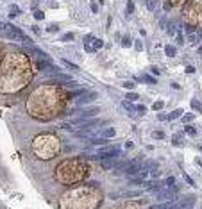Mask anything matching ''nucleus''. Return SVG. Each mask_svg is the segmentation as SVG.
Instances as JSON below:
<instances>
[{
    "mask_svg": "<svg viewBox=\"0 0 202 209\" xmlns=\"http://www.w3.org/2000/svg\"><path fill=\"white\" fill-rule=\"evenodd\" d=\"M123 86H125V88H132L134 84H132V82H123Z\"/></svg>",
    "mask_w": 202,
    "mask_h": 209,
    "instance_id": "nucleus-45",
    "label": "nucleus"
},
{
    "mask_svg": "<svg viewBox=\"0 0 202 209\" xmlns=\"http://www.w3.org/2000/svg\"><path fill=\"white\" fill-rule=\"evenodd\" d=\"M91 11L93 13H99V6L97 4H91Z\"/></svg>",
    "mask_w": 202,
    "mask_h": 209,
    "instance_id": "nucleus-41",
    "label": "nucleus"
},
{
    "mask_svg": "<svg viewBox=\"0 0 202 209\" xmlns=\"http://www.w3.org/2000/svg\"><path fill=\"white\" fill-rule=\"evenodd\" d=\"M99 2H100V6H102V4H104V2H105V0H99Z\"/></svg>",
    "mask_w": 202,
    "mask_h": 209,
    "instance_id": "nucleus-47",
    "label": "nucleus"
},
{
    "mask_svg": "<svg viewBox=\"0 0 202 209\" xmlns=\"http://www.w3.org/2000/svg\"><path fill=\"white\" fill-rule=\"evenodd\" d=\"M59 140L54 134H39L32 141V152L39 159H52L59 154Z\"/></svg>",
    "mask_w": 202,
    "mask_h": 209,
    "instance_id": "nucleus-4",
    "label": "nucleus"
},
{
    "mask_svg": "<svg viewBox=\"0 0 202 209\" xmlns=\"http://www.w3.org/2000/svg\"><path fill=\"white\" fill-rule=\"evenodd\" d=\"M77 111H79V109H77ZM99 113H100V107H99V106H91V107H86V109H82V111H79V114H81L79 118H84V120H90V118H93V116H97Z\"/></svg>",
    "mask_w": 202,
    "mask_h": 209,
    "instance_id": "nucleus-8",
    "label": "nucleus"
},
{
    "mask_svg": "<svg viewBox=\"0 0 202 209\" xmlns=\"http://www.w3.org/2000/svg\"><path fill=\"white\" fill-rule=\"evenodd\" d=\"M102 47H104V41H102V39H99V38H95V39H93V47H91V48H93V52H97V50H99V48H102Z\"/></svg>",
    "mask_w": 202,
    "mask_h": 209,
    "instance_id": "nucleus-18",
    "label": "nucleus"
},
{
    "mask_svg": "<svg viewBox=\"0 0 202 209\" xmlns=\"http://www.w3.org/2000/svg\"><path fill=\"white\" fill-rule=\"evenodd\" d=\"M97 93L95 91H90V93H84V95H81V97H77V104L79 106H84V104H90V102H95L97 100Z\"/></svg>",
    "mask_w": 202,
    "mask_h": 209,
    "instance_id": "nucleus-10",
    "label": "nucleus"
},
{
    "mask_svg": "<svg viewBox=\"0 0 202 209\" xmlns=\"http://www.w3.org/2000/svg\"><path fill=\"white\" fill-rule=\"evenodd\" d=\"M120 154H122V150L120 148H114V147H111V148H102V150H99V154H95L93 155V159H116V157H120Z\"/></svg>",
    "mask_w": 202,
    "mask_h": 209,
    "instance_id": "nucleus-6",
    "label": "nucleus"
},
{
    "mask_svg": "<svg viewBox=\"0 0 202 209\" xmlns=\"http://www.w3.org/2000/svg\"><path fill=\"white\" fill-rule=\"evenodd\" d=\"M147 7H148V11H156L157 0H147Z\"/></svg>",
    "mask_w": 202,
    "mask_h": 209,
    "instance_id": "nucleus-23",
    "label": "nucleus"
},
{
    "mask_svg": "<svg viewBox=\"0 0 202 209\" xmlns=\"http://www.w3.org/2000/svg\"><path fill=\"white\" fill-rule=\"evenodd\" d=\"M184 131H186L188 134H191V136H195V134H197V131H195L193 127H190V125H186V127H184Z\"/></svg>",
    "mask_w": 202,
    "mask_h": 209,
    "instance_id": "nucleus-34",
    "label": "nucleus"
},
{
    "mask_svg": "<svg viewBox=\"0 0 202 209\" xmlns=\"http://www.w3.org/2000/svg\"><path fill=\"white\" fill-rule=\"evenodd\" d=\"M57 29H59L57 25H50V27H48V32H54V30H57Z\"/></svg>",
    "mask_w": 202,
    "mask_h": 209,
    "instance_id": "nucleus-42",
    "label": "nucleus"
},
{
    "mask_svg": "<svg viewBox=\"0 0 202 209\" xmlns=\"http://www.w3.org/2000/svg\"><path fill=\"white\" fill-rule=\"evenodd\" d=\"M179 116H183V109H175L174 113H170V114H168V120H175V118H179Z\"/></svg>",
    "mask_w": 202,
    "mask_h": 209,
    "instance_id": "nucleus-20",
    "label": "nucleus"
},
{
    "mask_svg": "<svg viewBox=\"0 0 202 209\" xmlns=\"http://www.w3.org/2000/svg\"><path fill=\"white\" fill-rule=\"evenodd\" d=\"M61 39H63V41H72V39H73V34H70V32H68V34H65V36H63Z\"/></svg>",
    "mask_w": 202,
    "mask_h": 209,
    "instance_id": "nucleus-37",
    "label": "nucleus"
},
{
    "mask_svg": "<svg viewBox=\"0 0 202 209\" xmlns=\"http://www.w3.org/2000/svg\"><path fill=\"white\" fill-rule=\"evenodd\" d=\"M165 54H166L168 57H174V56L177 54V48L172 47V45H166V47H165Z\"/></svg>",
    "mask_w": 202,
    "mask_h": 209,
    "instance_id": "nucleus-16",
    "label": "nucleus"
},
{
    "mask_svg": "<svg viewBox=\"0 0 202 209\" xmlns=\"http://www.w3.org/2000/svg\"><path fill=\"white\" fill-rule=\"evenodd\" d=\"M109 140H105V138H90V143L91 145H105Z\"/></svg>",
    "mask_w": 202,
    "mask_h": 209,
    "instance_id": "nucleus-17",
    "label": "nucleus"
},
{
    "mask_svg": "<svg viewBox=\"0 0 202 209\" xmlns=\"http://www.w3.org/2000/svg\"><path fill=\"white\" fill-rule=\"evenodd\" d=\"M199 54H200V56H202V45H200V47H199Z\"/></svg>",
    "mask_w": 202,
    "mask_h": 209,
    "instance_id": "nucleus-46",
    "label": "nucleus"
},
{
    "mask_svg": "<svg viewBox=\"0 0 202 209\" xmlns=\"http://www.w3.org/2000/svg\"><path fill=\"white\" fill-rule=\"evenodd\" d=\"M154 138H156V140H165V132H163V131H156V132H154Z\"/></svg>",
    "mask_w": 202,
    "mask_h": 209,
    "instance_id": "nucleus-31",
    "label": "nucleus"
},
{
    "mask_svg": "<svg viewBox=\"0 0 202 209\" xmlns=\"http://www.w3.org/2000/svg\"><path fill=\"white\" fill-rule=\"evenodd\" d=\"M186 32H188V34H191V32H193V27H190V25H186Z\"/></svg>",
    "mask_w": 202,
    "mask_h": 209,
    "instance_id": "nucleus-43",
    "label": "nucleus"
},
{
    "mask_svg": "<svg viewBox=\"0 0 202 209\" xmlns=\"http://www.w3.org/2000/svg\"><path fill=\"white\" fill-rule=\"evenodd\" d=\"M129 182H131L132 186H140V184L143 186V184H145V179H143V177H140V175H134V177H132V179H131Z\"/></svg>",
    "mask_w": 202,
    "mask_h": 209,
    "instance_id": "nucleus-14",
    "label": "nucleus"
},
{
    "mask_svg": "<svg viewBox=\"0 0 202 209\" xmlns=\"http://www.w3.org/2000/svg\"><path fill=\"white\" fill-rule=\"evenodd\" d=\"M63 65H66V68H70V70H73V72H77V70H79V66H77V65H73V63H70L68 59H63Z\"/></svg>",
    "mask_w": 202,
    "mask_h": 209,
    "instance_id": "nucleus-22",
    "label": "nucleus"
},
{
    "mask_svg": "<svg viewBox=\"0 0 202 209\" xmlns=\"http://www.w3.org/2000/svg\"><path fill=\"white\" fill-rule=\"evenodd\" d=\"M138 195H141V191H138V190H134V191H125L122 197H138Z\"/></svg>",
    "mask_w": 202,
    "mask_h": 209,
    "instance_id": "nucleus-29",
    "label": "nucleus"
},
{
    "mask_svg": "<svg viewBox=\"0 0 202 209\" xmlns=\"http://www.w3.org/2000/svg\"><path fill=\"white\" fill-rule=\"evenodd\" d=\"M184 179L188 181V184H190V186H195V182H193V181H191V179H190V177H188L186 173H184Z\"/></svg>",
    "mask_w": 202,
    "mask_h": 209,
    "instance_id": "nucleus-39",
    "label": "nucleus"
},
{
    "mask_svg": "<svg viewBox=\"0 0 202 209\" xmlns=\"http://www.w3.org/2000/svg\"><path fill=\"white\" fill-rule=\"evenodd\" d=\"M34 18H36V20H43V18H45L43 11H36V13H34Z\"/></svg>",
    "mask_w": 202,
    "mask_h": 209,
    "instance_id": "nucleus-35",
    "label": "nucleus"
},
{
    "mask_svg": "<svg viewBox=\"0 0 202 209\" xmlns=\"http://www.w3.org/2000/svg\"><path fill=\"white\" fill-rule=\"evenodd\" d=\"M2 32L6 34V38L9 39H20V41H23V43H29L30 45V39H27V36L20 30L18 27L11 25V23H4V29H2Z\"/></svg>",
    "mask_w": 202,
    "mask_h": 209,
    "instance_id": "nucleus-5",
    "label": "nucleus"
},
{
    "mask_svg": "<svg viewBox=\"0 0 202 209\" xmlns=\"http://www.w3.org/2000/svg\"><path fill=\"white\" fill-rule=\"evenodd\" d=\"M143 80L148 82V84H157V79L152 77V75H148V74H143Z\"/></svg>",
    "mask_w": 202,
    "mask_h": 209,
    "instance_id": "nucleus-21",
    "label": "nucleus"
},
{
    "mask_svg": "<svg viewBox=\"0 0 202 209\" xmlns=\"http://www.w3.org/2000/svg\"><path fill=\"white\" fill-rule=\"evenodd\" d=\"M177 43H179V45H183V43H184V38H183V34H181V32L177 34Z\"/></svg>",
    "mask_w": 202,
    "mask_h": 209,
    "instance_id": "nucleus-38",
    "label": "nucleus"
},
{
    "mask_svg": "<svg viewBox=\"0 0 202 209\" xmlns=\"http://www.w3.org/2000/svg\"><path fill=\"white\" fill-rule=\"evenodd\" d=\"M150 209H175V204H174V202H165V204H157V206H152Z\"/></svg>",
    "mask_w": 202,
    "mask_h": 209,
    "instance_id": "nucleus-13",
    "label": "nucleus"
},
{
    "mask_svg": "<svg viewBox=\"0 0 202 209\" xmlns=\"http://www.w3.org/2000/svg\"><path fill=\"white\" fill-rule=\"evenodd\" d=\"M166 188H172L174 184H175V179H174V177H166V179H165V182H163Z\"/></svg>",
    "mask_w": 202,
    "mask_h": 209,
    "instance_id": "nucleus-26",
    "label": "nucleus"
},
{
    "mask_svg": "<svg viewBox=\"0 0 202 209\" xmlns=\"http://www.w3.org/2000/svg\"><path fill=\"white\" fill-rule=\"evenodd\" d=\"M86 173H88V168L81 161L68 159V161H63L56 168V179L63 184H72V182L81 181Z\"/></svg>",
    "mask_w": 202,
    "mask_h": 209,
    "instance_id": "nucleus-3",
    "label": "nucleus"
},
{
    "mask_svg": "<svg viewBox=\"0 0 202 209\" xmlns=\"http://www.w3.org/2000/svg\"><path fill=\"white\" fill-rule=\"evenodd\" d=\"M125 97H127L125 100H129V102H132V100H138V93H127Z\"/></svg>",
    "mask_w": 202,
    "mask_h": 209,
    "instance_id": "nucleus-30",
    "label": "nucleus"
},
{
    "mask_svg": "<svg viewBox=\"0 0 202 209\" xmlns=\"http://www.w3.org/2000/svg\"><path fill=\"white\" fill-rule=\"evenodd\" d=\"M30 79L29 63L22 54H9L6 56L0 66V91L13 93L22 89Z\"/></svg>",
    "mask_w": 202,
    "mask_h": 209,
    "instance_id": "nucleus-1",
    "label": "nucleus"
},
{
    "mask_svg": "<svg viewBox=\"0 0 202 209\" xmlns=\"http://www.w3.org/2000/svg\"><path fill=\"white\" fill-rule=\"evenodd\" d=\"M195 202H197V198H195L193 195H188L186 198H183L181 202L175 204V209H193Z\"/></svg>",
    "mask_w": 202,
    "mask_h": 209,
    "instance_id": "nucleus-9",
    "label": "nucleus"
},
{
    "mask_svg": "<svg viewBox=\"0 0 202 209\" xmlns=\"http://www.w3.org/2000/svg\"><path fill=\"white\" fill-rule=\"evenodd\" d=\"M163 106H165V102H163V100H157V102H154L152 109H154V111H159V109H163Z\"/></svg>",
    "mask_w": 202,
    "mask_h": 209,
    "instance_id": "nucleus-28",
    "label": "nucleus"
},
{
    "mask_svg": "<svg viewBox=\"0 0 202 209\" xmlns=\"http://www.w3.org/2000/svg\"><path fill=\"white\" fill-rule=\"evenodd\" d=\"M134 111H136L138 114H145V113H147V107L143 106V104H140V106H136V107H134Z\"/></svg>",
    "mask_w": 202,
    "mask_h": 209,
    "instance_id": "nucleus-27",
    "label": "nucleus"
},
{
    "mask_svg": "<svg viewBox=\"0 0 202 209\" xmlns=\"http://www.w3.org/2000/svg\"><path fill=\"white\" fill-rule=\"evenodd\" d=\"M48 79L50 80H63V82H73V79L70 77V75H66V74H61V72H59V74H54V75H48Z\"/></svg>",
    "mask_w": 202,
    "mask_h": 209,
    "instance_id": "nucleus-12",
    "label": "nucleus"
},
{
    "mask_svg": "<svg viewBox=\"0 0 202 209\" xmlns=\"http://www.w3.org/2000/svg\"><path fill=\"white\" fill-rule=\"evenodd\" d=\"M125 13H127V14H132V13H134V2H132V0H129V2H127Z\"/></svg>",
    "mask_w": 202,
    "mask_h": 209,
    "instance_id": "nucleus-25",
    "label": "nucleus"
},
{
    "mask_svg": "<svg viewBox=\"0 0 202 209\" xmlns=\"http://www.w3.org/2000/svg\"><path fill=\"white\" fill-rule=\"evenodd\" d=\"M122 107H123L127 113H134V106H132L129 100H123V102H122Z\"/></svg>",
    "mask_w": 202,
    "mask_h": 209,
    "instance_id": "nucleus-19",
    "label": "nucleus"
},
{
    "mask_svg": "<svg viewBox=\"0 0 202 209\" xmlns=\"http://www.w3.org/2000/svg\"><path fill=\"white\" fill-rule=\"evenodd\" d=\"M193 114H183V123H186V122H193Z\"/></svg>",
    "mask_w": 202,
    "mask_h": 209,
    "instance_id": "nucleus-32",
    "label": "nucleus"
},
{
    "mask_svg": "<svg viewBox=\"0 0 202 209\" xmlns=\"http://www.w3.org/2000/svg\"><path fill=\"white\" fill-rule=\"evenodd\" d=\"M174 32H175V27L170 23V27H168V34H174Z\"/></svg>",
    "mask_w": 202,
    "mask_h": 209,
    "instance_id": "nucleus-40",
    "label": "nucleus"
},
{
    "mask_svg": "<svg viewBox=\"0 0 202 209\" xmlns=\"http://www.w3.org/2000/svg\"><path fill=\"white\" fill-rule=\"evenodd\" d=\"M186 72H188V74H193L195 68H193V66H188V68H186Z\"/></svg>",
    "mask_w": 202,
    "mask_h": 209,
    "instance_id": "nucleus-44",
    "label": "nucleus"
},
{
    "mask_svg": "<svg viewBox=\"0 0 202 209\" xmlns=\"http://www.w3.org/2000/svg\"><path fill=\"white\" fill-rule=\"evenodd\" d=\"M157 118L161 120V122H166V120H168V114H165V113H159V114H157Z\"/></svg>",
    "mask_w": 202,
    "mask_h": 209,
    "instance_id": "nucleus-36",
    "label": "nucleus"
},
{
    "mask_svg": "<svg viewBox=\"0 0 202 209\" xmlns=\"http://www.w3.org/2000/svg\"><path fill=\"white\" fill-rule=\"evenodd\" d=\"M93 39H95V36H93V34H88L86 38H84V45H90V43H93Z\"/></svg>",
    "mask_w": 202,
    "mask_h": 209,
    "instance_id": "nucleus-33",
    "label": "nucleus"
},
{
    "mask_svg": "<svg viewBox=\"0 0 202 209\" xmlns=\"http://www.w3.org/2000/svg\"><path fill=\"white\" fill-rule=\"evenodd\" d=\"M200 152H202V147H200Z\"/></svg>",
    "mask_w": 202,
    "mask_h": 209,
    "instance_id": "nucleus-48",
    "label": "nucleus"
},
{
    "mask_svg": "<svg viewBox=\"0 0 202 209\" xmlns=\"http://www.w3.org/2000/svg\"><path fill=\"white\" fill-rule=\"evenodd\" d=\"M131 45H132V39H131L129 36H123V38H122V47L127 48V47H131Z\"/></svg>",
    "mask_w": 202,
    "mask_h": 209,
    "instance_id": "nucleus-24",
    "label": "nucleus"
},
{
    "mask_svg": "<svg viewBox=\"0 0 202 209\" xmlns=\"http://www.w3.org/2000/svg\"><path fill=\"white\" fill-rule=\"evenodd\" d=\"M141 170V161L140 159H136V161H131V163H127L125 164V175L127 177H134L138 175Z\"/></svg>",
    "mask_w": 202,
    "mask_h": 209,
    "instance_id": "nucleus-7",
    "label": "nucleus"
},
{
    "mask_svg": "<svg viewBox=\"0 0 202 209\" xmlns=\"http://www.w3.org/2000/svg\"><path fill=\"white\" fill-rule=\"evenodd\" d=\"M191 109L197 111V113H202V102L197 100V98H193V100H191Z\"/></svg>",
    "mask_w": 202,
    "mask_h": 209,
    "instance_id": "nucleus-15",
    "label": "nucleus"
},
{
    "mask_svg": "<svg viewBox=\"0 0 202 209\" xmlns=\"http://www.w3.org/2000/svg\"><path fill=\"white\" fill-rule=\"evenodd\" d=\"M59 93L56 89H52V88H39L38 91L32 93V97H30V100L27 102V109L29 113L34 116V113L41 107H47V118L50 116H54V113H56V107L59 106Z\"/></svg>",
    "mask_w": 202,
    "mask_h": 209,
    "instance_id": "nucleus-2",
    "label": "nucleus"
},
{
    "mask_svg": "<svg viewBox=\"0 0 202 209\" xmlns=\"http://www.w3.org/2000/svg\"><path fill=\"white\" fill-rule=\"evenodd\" d=\"M114 136H116L114 127H108V129H104V131H99V138H105V140H109V138H114Z\"/></svg>",
    "mask_w": 202,
    "mask_h": 209,
    "instance_id": "nucleus-11",
    "label": "nucleus"
}]
</instances>
